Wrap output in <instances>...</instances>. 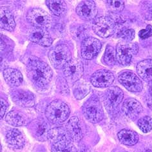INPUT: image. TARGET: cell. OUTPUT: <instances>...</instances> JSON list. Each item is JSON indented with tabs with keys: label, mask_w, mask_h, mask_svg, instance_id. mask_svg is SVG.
<instances>
[{
	"label": "cell",
	"mask_w": 152,
	"mask_h": 152,
	"mask_svg": "<svg viewBox=\"0 0 152 152\" xmlns=\"http://www.w3.org/2000/svg\"><path fill=\"white\" fill-rule=\"evenodd\" d=\"M106 3L113 10L121 12L124 8V1H106Z\"/></svg>",
	"instance_id": "f546056e"
},
{
	"label": "cell",
	"mask_w": 152,
	"mask_h": 152,
	"mask_svg": "<svg viewBox=\"0 0 152 152\" xmlns=\"http://www.w3.org/2000/svg\"><path fill=\"white\" fill-rule=\"evenodd\" d=\"M104 62L108 66H113L116 61V53L112 47L108 45L106 48V50L104 54Z\"/></svg>",
	"instance_id": "83f0119b"
},
{
	"label": "cell",
	"mask_w": 152,
	"mask_h": 152,
	"mask_svg": "<svg viewBox=\"0 0 152 152\" xmlns=\"http://www.w3.org/2000/svg\"><path fill=\"white\" fill-rule=\"evenodd\" d=\"M10 97L14 103L23 108L32 107L35 104L34 94L28 90L13 89L10 91Z\"/></svg>",
	"instance_id": "7c38bea8"
},
{
	"label": "cell",
	"mask_w": 152,
	"mask_h": 152,
	"mask_svg": "<svg viewBox=\"0 0 152 152\" xmlns=\"http://www.w3.org/2000/svg\"><path fill=\"white\" fill-rule=\"evenodd\" d=\"M121 37L126 41H130L135 37V31L133 29L124 30L121 33Z\"/></svg>",
	"instance_id": "4dcf8cb0"
},
{
	"label": "cell",
	"mask_w": 152,
	"mask_h": 152,
	"mask_svg": "<svg viewBox=\"0 0 152 152\" xmlns=\"http://www.w3.org/2000/svg\"><path fill=\"white\" fill-rule=\"evenodd\" d=\"M142 152H152V148H146V149H144L143 150Z\"/></svg>",
	"instance_id": "d590c367"
},
{
	"label": "cell",
	"mask_w": 152,
	"mask_h": 152,
	"mask_svg": "<svg viewBox=\"0 0 152 152\" xmlns=\"http://www.w3.org/2000/svg\"><path fill=\"white\" fill-rule=\"evenodd\" d=\"M146 101L148 107L152 110V81L149 83L148 92L146 95Z\"/></svg>",
	"instance_id": "836d02e7"
},
{
	"label": "cell",
	"mask_w": 152,
	"mask_h": 152,
	"mask_svg": "<svg viewBox=\"0 0 152 152\" xmlns=\"http://www.w3.org/2000/svg\"><path fill=\"white\" fill-rule=\"evenodd\" d=\"M101 48V43L97 38L90 37L83 41L81 56L84 59L90 60L96 57Z\"/></svg>",
	"instance_id": "4fadbf2b"
},
{
	"label": "cell",
	"mask_w": 152,
	"mask_h": 152,
	"mask_svg": "<svg viewBox=\"0 0 152 152\" xmlns=\"http://www.w3.org/2000/svg\"><path fill=\"white\" fill-rule=\"evenodd\" d=\"M64 77L70 83L77 82L83 76L84 66L81 61L77 58L71 59L63 68Z\"/></svg>",
	"instance_id": "ba28073f"
},
{
	"label": "cell",
	"mask_w": 152,
	"mask_h": 152,
	"mask_svg": "<svg viewBox=\"0 0 152 152\" xmlns=\"http://www.w3.org/2000/svg\"><path fill=\"white\" fill-rule=\"evenodd\" d=\"M6 142L14 149H21L25 144V139L22 133L16 128L10 130L7 133Z\"/></svg>",
	"instance_id": "ffe728a7"
},
{
	"label": "cell",
	"mask_w": 152,
	"mask_h": 152,
	"mask_svg": "<svg viewBox=\"0 0 152 152\" xmlns=\"http://www.w3.org/2000/svg\"><path fill=\"white\" fill-rule=\"evenodd\" d=\"M122 110L129 119L135 121L143 111V108L140 102L135 99L129 98L124 101Z\"/></svg>",
	"instance_id": "d6986e66"
},
{
	"label": "cell",
	"mask_w": 152,
	"mask_h": 152,
	"mask_svg": "<svg viewBox=\"0 0 152 152\" xmlns=\"http://www.w3.org/2000/svg\"><path fill=\"white\" fill-rule=\"evenodd\" d=\"M142 7L143 14L146 18L152 17V1H144Z\"/></svg>",
	"instance_id": "d6a6232c"
},
{
	"label": "cell",
	"mask_w": 152,
	"mask_h": 152,
	"mask_svg": "<svg viewBox=\"0 0 152 152\" xmlns=\"http://www.w3.org/2000/svg\"><path fill=\"white\" fill-rule=\"evenodd\" d=\"M152 36V26L149 25L146 26L145 29L140 30L139 33V36L142 39H146Z\"/></svg>",
	"instance_id": "1f68e13d"
},
{
	"label": "cell",
	"mask_w": 152,
	"mask_h": 152,
	"mask_svg": "<svg viewBox=\"0 0 152 152\" xmlns=\"http://www.w3.org/2000/svg\"><path fill=\"white\" fill-rule=\"evenodd\" d=\"M3 74L6 83L11 86H19L23 81V77L22 74L15 68H6L3 70Z\"/></svg>",
	"instance_id": "44dd1931"
},
{
	"label": "cell",
	"mask_w": 152,
	"mask_h": 152,
	"mask_svg": "<svg viewBox=\"0 0 152 152\" xmlns=\"http://www.w3.org/2000/svg\"><path fill=\"white\" fill-rule=\"evenodd\" d=\"M118 80L121 85L132 92H140L142 90V83L137 75L132 72H124L121 74Z\"/></svg>",
	"instance_id": "8fae6325"
},
{
	"label": "cell",
	"mask_w": 152,
	"mask_h": 152,
	"mask_svg": "<svg viewBox=\"0 0 152 152\" xmlns=\"http://www.w3.org/2000/svg\"><path fill=\"white\" fill-rule=\"evenodd\" d=\"M28 37L32 42L37 43L43 47H49L52 45L53 40L50 34L45 29L34 28L30 30Z\"/></svg>",
	"instance_id": "ac0fdd59"
},
{
	"label": "cell",
	"mask_w": 152,
	"mask_h": 152,
	"mask_svg": "<svg viewBox=\"0 0 152 152\" xmlns=\"http://www.w3.org/2000/svg\"><path fill=\"white\" fill-rule=\"evenodd\" d=\"M117 136L119 141L126 146H134L139 141L138 134L132 130H122L118 133Z\"/></svg>",
	"instance_id": "d4e9b609"
},
{
	"label": "cell",
	"mask_w": 152,
	"mask_h": 152,
	"mask_svg": "<svg viewBox=\"0 0 152 152\" xmlns=\"http://www.w3.org/2000/svg\"><path fill=\"white\" fill-rule=\"evenodd\" d=\"M63 130L60 128H54L50 130L48 139L52 143V152H78L75 147L66 137Z\"/></svg>",
	"instance_id": "3957f363"
},
{
	"label": "cell",
	"mask_w": 152,
	"mask_h": 152,
	"mask_svg": "<svg viewBox=\"0 0 152 152\" xmlns=\"http://www.w3.org/2000/svg\"><path fill=\"white\" fill-rule=\"evenodd\" d=\"M26 19L35 28H48L52 23L51 16L46 11L39 8L32 9L28 11Z\"/></svg>",
	"instance_id": "52a82bcc"
},
{
	"label": "cell",
	"mask_w": 152,
	"mask_h": 152,
	"mask_svg": "<svg viewBox=\"0 0 152 152\" xmlns=\"http://www.w3.org/2000/svg\"><path fill=\"white\" fill-rule=\"evenodd\" d=\"M76 12L83 20L90 21L96 17L97 9L94 1H82L76 8Z\"/></svg>",
	"instance_id": "e0dca14e"
},
{
	"label": "cell",
	"mask_w": 152,
	"mask_h": 152,
	"mask_svg": "<svg viewBox=\"0 0 152 152\" xmlns=\"http://www.w3.org/2000/svg\"><path fill=\"white\" fill-rule=\"evenodd\" d=\"M9 108V104L3 98H1V118L5 116L6 112Z\"/></svg>",
	"instance_id": "e575fe53"
},
{
	"label": "cell",
	"mask_w": 152,
	"mask_h": 152,
	"mask_svg": "<svg viewBox=\"0 0 152 152\" xmlns=\"http://www.w3.org/2000/svg\"><path fill=\"white\" fill-rule=\"evenodd\" d=\"M93 30L97 36L102 38H107L115 32V23L110 17H101L95 21Z\"/></svg>",
	"instance_id": "30bf717a"
},
{
	"label": "cell",
	"mask_w": 152,
	"mask_h": 152,
	"mask_svg": "<svg viewBox=\"0 0 152 152\" xmlns=\"http://www.w3.org/2000/svg\"><path fill=\"white\" fill-rule=\"evenodd\" d=\"M138 52L139 46L136 43L119 42L116 47L117 61L121 65L127 66Z\"/></svg>",
	"instance_id": "8992f818"
},
{
	"label": "cell",
	"mask_w": 152,
	"mask_h": 152,
	"mask_svg": "<svg viewBox=\"0 0 152 152\" xmlns=\"http://www.w3.org/2000/svg\"><path fill=\"white\" fill-rule=\"evenodd\" d=\"M28 129L31 134L36 139L41 142H45L48 139L49 127L43 120L36 119L28 124Z\"/></svg>",
	"instance_id": "5bb4252c"
},
{
	"label": "cell",
	"mask_w": 152,
	"mask_h": 152,
	"mask_svg": "<svg viewBox=\"0 0 152 152\" xmlns=\"http://www.w3.org/2000/svg\"><path fill=\"white\" fill-rule=\"evenodd\" d=\"M139 75L146 82L152 81V59H147L140 61L137 65Z\"/></svg>",
	"instance_id": "7402d4cb"
},
{
	"label": "cell",
	"mask_w": 152,
	"mask_h": 152,
	"mask_svg": "<svg viewBox=\"0 0 152 152\" xmlns=\"http://www.w3.org/2000/svg\"><path fill=\"white\" fill-rule=\"evenodd\" d=\"M66 132L68 137L74 142H79L84 135V128L78 117H72L66 124Z\"/></svg>",
	"instance_id": "2e32d148"
},
{
	"label": "cell",
	"mask_w": 152,
	"mask_h": 152,
	"mask_svg": "<svg viewBox=\"0 0 152 152\" xmlns=\"http://www.w3.org/2000/svg\"><path fill=\"white\" fill-rule=\"evenodd\" d=\"M83 112L85 118L92 123H97L104 118V110L99 99L96 96H91L83 106Z\"/></svg>",
	"instance_id": "277c9868"
},
{
	"label": "cell",
	"mask_w": 152,
	"mask_h": 152,
	"mask_svg": "<svg viewBox=\"0 0 152 152\" xmlns=\"http://www.w3.org/2000/svg\"><path fill=\"white\" fill-rule=\"evenodd\" d=\"M1 27L8 31L12 32L16 28L13 15L11 11L7 7H1Z\"/></svg>",
	"instance_id": "cb8c5ba5"
},
{
	"label": "cell",
	"mask_w": 152,
	"mask_h": 152,
	"mask_svg": "<svg viewBox=\"0 0 152 152\" xmlns=\"http://www.w3.org/2000/svg\"><path fill=\"white\" fill-rule=\"evenodd\" d=\"M48 9L56 16H62L66 13L67 6L66 3L61 0H48L46 1Z\"/></svg>",
	"instance_id": "484cf974"
},
{
	"label": "cell",
	"mask_w": 152,
	"mask_h": 152,
	"mask_svg": "<svg viewBox=\"0 0 152 152\" xmlns=\"http://www.w3.org/2000/svg\"><path fill=\"white\" fill-rule=\"evenodd\" d=\"M115 77L111 72L107 70H99L96 71L91 77L92 84L97 88H107L111 85Z\"/></svg>",
	"instance_id": "9a60e30c"
},
{
	"label": "cell",
	"mask_w": 152,
	"mask_h": 152,
	"mask_svg": "<svg viewBox=\"0 0 152 152\" xmlns=\"http://www.w3.org/2000/svg\"><path fill=\"white\" fill-rule=\"evenodd\" d=\"M69 106L61 100L51 102L45 110V116L49 122L54 124L64 123L70 115Z\"/></svg>",
	"instance_id": "7a4b0ae2"
},
{
	"label": "cell",
	"mask_w": 152,
	"mask_h": 152,
	"mask_svg": "<svg viewBox=\"0 0 152 152\" xmlns=\"http://www.w3.org/2000/svg\"><path fill=\"white\" fill-rule=\"evenodd\" d=\"M26 71L33 84L41 88L47 86L53 77V72L50 66L35 57L28 59Z\"/></svg>",
	"instance_id": "6da1fadb"
},
{
	"label": "cell",
	"mask_w": 152,
	"mask_h": 152,
	"mask_svg": "<svg viewBox=\"0 0 152 152\" xmlns=\"http://www.w3.org/2000/svg\"><path fill=\"white\" fill-rule=\"evenodd\" d=\"M28 117L23 113L18 110H12L7 114L6 122L14 126H24L28 124Z\"/></svg>",
	"instance_id": "603a6c76"
},
{
	"label": "cell",
	"mask_w": 152,
	"mask_h": 152,
	"mask_svg": "<svg viewBox=\"0 0 152 152\" xmlns=\"http://www.w3.org/2000/svg\"><path fill=\"white\" fill-rule=\"evenodd\" d=\"M124 97V93L117 86H112L104 94V104L108 112H114L119 107Z\"/></svg>",
	"instance_id": "9c48e42d"
},
{
	"label": "cell",
	"mask_w": 152,
	"mask_h": 152,
	"mask_svg": "<svg viewBox=\"0 0 152 152\" xmlns=\"http://www.w3.org/2000/svg\"><path fill=\"white\" fill-rule=\"evenodd\" d=\"M48 59L53 66L61 69L72 59V54L66 45L61 44L51 49L48 53Z\"/></svg>",
	"instance_id": "5b68a950"
},
{
	"label": "cell",
	"mask_w": 152,
	"mask_h": 152,
	"mask_svg": "<svg viewBox=\"0 0 152 152\" xmlns=\"http://www.w3.org/2000/svg\"><path fill=\"white\" fill-rule=\"evenodd\" d=\"M90 91V86L84 81H78L74 86V95L77 100L85 97Z\"/></svg>",
	"instance_id": "4316f807"
},
{
	"label": "cell",
	"mask_w": 152,
	"mask_h": 152,
	"mask_svg": "<svg viewBox=\"0 0 152 152\" xmlns=\"http://www.w3.org/2000/svg\"><path fill=\"white\" fill-rule=\"evenodd\" d=\"M138 126L144 133H148L152 130V119L149 116H144L138 121Z\"/></svg>",
	"instance_id": "f1b7e54d"
}]
</instances>
